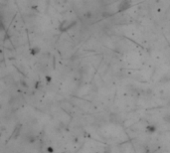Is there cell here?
<instances>
[{"label":"cell","instance_id":"6da1fadb","mask_svg":"<svg viewBox=\"0 0 170 153\" xmlns=\"http://www.w3.org/2000/svg\"><path fill=\"white\" fill-rule=\"evenodd\" d=\"M130 6L131 5L129 0H122V2L118 5V12H124V11L127 10Z\"/></svg>","mask_w":170,"mask_h":153},{"label":"cell","instance_id":"7a4b0ae2","mask_svg":"<svg viewBox=\"0 0 170 153\" xmlns=\"http://www.w3.org/2000/svg\"><path fill=\"white\" fill-rule=\"evenodd\" d=\"M148 130L150 132H154L156 130V127H153V126H148Z\"/></svg>","mask_w":170,"mask_h":153}]
</instances>
